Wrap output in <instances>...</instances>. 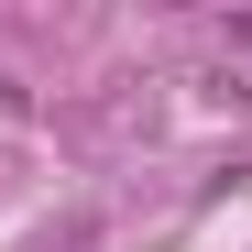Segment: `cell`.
Returning a JSON list of instances; mask_svg holds the SVG:
<instances>
[{
    "label": "cell",
    "mask_w": 252,
    "mask_h": 252,
    "mask_svg": "<svg viewBox=\"0 0 252 252\" xmlns=\"http://www.w3.org/2000/svg\"><path fill=\"white\" fill-rule=\"evenodd\" d=\"M230 44H252V11H241V22H230Z\"/></svg>",
    "instance_id": "6da1fadb"
}]
</instances>
